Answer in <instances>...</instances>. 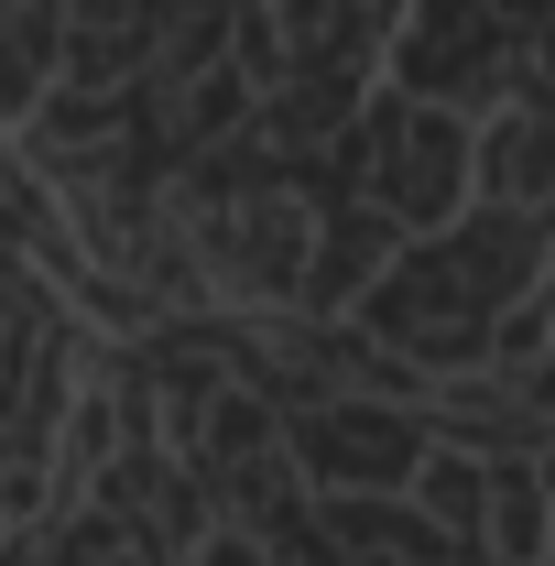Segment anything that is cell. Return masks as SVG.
<instances>
[{
	"mask_svg": "<svg viewBox=\"0 0 555 566\" xmlns=\"http://www.w3.org/2000/svg\"><path fill=\"white\" fill-rule=\"evenodd\" d=\"M283 447L305 458L316 491H404L415 458H425L415 415H392V403H327V415H294V424H283Z\"/></svg>",
	"mask_w": 555,
	"mask_h": 566,
	"instance_id": "obj_1",
	"label": "cell"
},
{
	"mask_svg": "<svg viewBox=\"0 0 555 566\" xmlns=\"http://www.w3.org/2000/svg\"><path fill=\"white\" fill-rule=\"evenodd\" d=\"M469 175L490 186V208H545L555 197V120L545 109H501V132H480Z\"/></svg>",
	"mask_w": 555,
	"mask_h": 566,
	"instance_id": "obj_2",
	"label": "cell"
}]
</instances>
